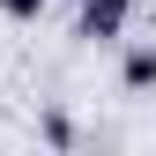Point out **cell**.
I'll return each instance as SVG.
<instances>
[{
	"label": "cell",
	"mask_w": 156,
	"mask_h": 156,
	"mask_svg": "<svg viewBox=\"0 0 156 156\" xmlns=\"http://www.w3.org/2000/svg\"><path fill=\"white\" fill-rule=\"evenodd\" d=\"M0 8H8L15 23H30V15H45V0H0Z\"/></svg>",
	"instance_id": "3"
},
{
	"label": "cell",
	"mask_w": 156,
	"mask_h": 156,
	"mask_svg": "<svg viewBox=\"0 0 156 156\" xmlns=\"http://www.w3.org/2000/svg\"><path fill=\"white\" fill-rule=\"evenodd\" d=\"M126 89H156V52H126Z\"/></svg>",
	"instance_id": "2"
},
{
	"label": "cell",
	"mask_w": 156,
	"mask_h": 156,
	"mask_svg": "<svg viewBox=\"0 0 156 156\" xmlns=\"http://www.w3.org/2000/svg\"><path fill=\"white\" fill-rule=\"evenodd\" d=\"M134 0H82V37H119Z\"/></svg>",
	"instance_id": "1"
}]
</instances>
